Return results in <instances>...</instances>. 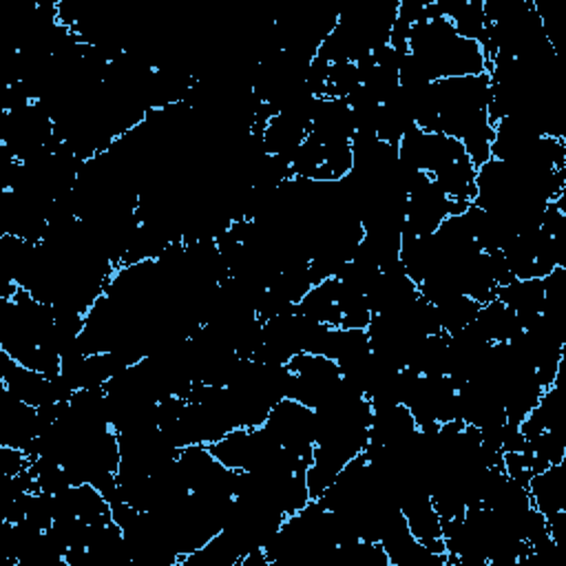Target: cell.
<instances>
[{"label":"cell","mask_w":566,"mask_h":566,"mask_svg":"<svg viewBox=\"0 0 566 566\" xmlns=\"http://www.w3.org/2000/svg\"><path fill=\"white\" fill-rule=\"evenodd\" d=\"M431 95L438 133L458 139L475 168L489 161L493 142L489 73L438 80L431 84Z\"/></svg>","instance_id":"cell-1"},{"label":"cell","mask_w":566,"mask_h":566,"mask_svg":"<svg viewBox=\"0 0 566 566\" xmlns=\"http://www.w3.org/2000/svg\"><path fill=\"white\" fill-rule=\"evenodd\" d=\"M407 49L429 82L480 75L489 66L480 44L458 35L451 20L438 11L433 0L427 2L424 15L411 27Z\"/></svg>","instance_id":"cell-2"},{"label":"cell","mask_w":566,"mask_h":566,"mask_svg":"<svg viewBox=\"0 0 566 566\" xmlns=\"http://www.w3.org/2000/svg\"><path fill=\"white\" fill-rule=\"evenodd\" d=\"M263 427L283 449L312 462V451L316 440L314 409L305 407L294 398H283L272 407Z\"/></svg>","instance_id":"cell-3"},{"label":"cell","mask_w":566,"mask_h":566,"mask_svg":"<svg viewBox=\"0 0 566 566\" xmlns=\"http://www.w3.org/2000/svg\"><path fill=\"white\" fill-rule=\"evenodd\" d=\"M429 177L453 201L471 203L475 197V166L469 157L458 159Z\"/></svg>","instance_id":"cell-4"},{"label":"cell","mask_w":566,"mask_h":566,"mask_svg":"<svg viewBox=\"0 0 566 566\" xmlns=\"http://www.w3.org/2000/svg\"><path fill=\"white\" fill-rule=\"evenodd\" d=\"M480 310V303L473 301L471 296L467 294H458V296H451L447 298L444 303L436 305V314H438V323H440V329L444 334H453L458 329H464L473 323L475 314Z\"/></svg>","instance_id":"cell-5"}]
</instances>
